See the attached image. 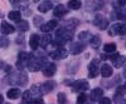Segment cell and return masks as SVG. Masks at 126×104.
Instances as JSON below:
<instances>
[{
    "label": "cell",
    "instance_id": "cell-4",
    "mask_svg": "<svg viewBox=\"0 0 126 104\" xmlns=\"http://www.w3.org/2000/svg\"><path fill=\"white\" fill-rule=\"evenodd\" d=\"M30 59H32V55L28 54V53H25V51H22V53H19L16 67H18L19 69H23L24 67L28 65V63H29V60H30Z\"/></svg>",
    "mask_w": 126,
    "mask_h": 104
},
{
    "label": "cell",
    "instance_id": "cell-10",
    "mask_svg": "<svg viewBox=\"0 0 126 104\" xmlns=\"http://www.w3.org/2000/svg\"><path fill=\"white\" fill-rule=\"evenodd\" d=\"M111 60H112L113 65L116 67V68H121V67L125 64L126 58L122 57V55H119V54H113V55L111 57Z\"/></svg>",
    "mask_w": 126,
    "mask_h": 104
},
{
    "label": "cell",
    "instance_id": "cell-27",
    "mask_svg": "<svg viewBox=\"0 0 126 104\" xmlns=\"http://www.w3.org/2000/svg\"><path fill=\"white\" fill-rule=\"evenodd\" d=\"M81 5H82V4H81L79 1H77V0H71V1H68V6H69L71 9H73V10L79 9Z\"/></svg>",
    "mask_w": 126,
    "mask_h": 104
},
{
    "label": "cell",
    "instance_id": "cell-16",
    "mask_svg": "<svg viewBox=\"0 0 126 104\" xmlns=\"http://www.w3.org/2000/svg\"><path fill=\"white\" fill-rule=\"evenodd\" d=\"M53 14H54V16L61 18V16H63V15H66V14H67V9H66V6H64V5L59 4V5H57V6L54 8Z\"/></svg>",
    "mask_w": 126,
    "mask_h": 104
},
{
    "label": "cell",
    "instance_id": "cell-31",
    "mask_svg": "<svg viewBox=\"0 0 126 104\" xmlns=\"http://www.w3.org/2000/svg\"><path fill=\"white\" fill-rule=\"evenodd\" d=\"M42 22H43V18L34 16V25H35V26H40V25H42Z\"/></svg>",
    "mask_w": 126,
    "mask_h": 104
},
{
    "label": "cell",
    "instance_id": "cell-30",
    "mask_svg": "<svg viewBox=\"0 0 126 104\" xmlns=\"http://www.w3.org/2000/svg\"><path fill=\"white\" fill-rule=\"evenodd\" d=\"M86 99H87L86 94H83V93H81V95H78V98H77V103H78V104H85Z\"/></svg>",
    "mask_w": 126,
    "mask_h": 104
},
{
    "label": "cell",
    "instance_id": "cell-14",
    "mask_svg": "<svg viewBox=\"0 0 126 104\" xmlns=\"http://www.w3.org/2000/svg\"><path fill=\"white\" fill-rule=\"evenodd\" d=\"M102 94H103V90H102V89H100V88H96V89H93V90L91 92V94H90V99H91L92 102L100 100V99H101V97H102Z\"/></svg>",
    "mask_w": 126,
    "mask_h": 104
},
{
    "label": "cell",
    "instance_id": "cell-12",
    "mask_svg": "<svg viewBox=\"0 0 126 104\" xmlns=\"http://www.w3.org/2000/svg\"><path fill=\"white\" fill-rule=\"evenodd\" d=\"M57 25H58V23L56 22V20H50V22H48L47 24L42 25V26H40V30H42L43 33H49L50 30H53Z\"/></svg>",
    "mask_w": 126,
    "mask_h": 104
},
{
    "label": "cell",
    "instance_id": "cell-7",
    "mask_svg": "<svg viewBox=\"0 0 126 104\" xmlns=\"http://www.w3.org/2000/svg\"><path fill=\"white\" fill-rule=\"evenodd\" d=\"M93 24L96 25L97 28H100V29H106L107 25H109V22H107V19L105 16L97 15L96 18H94V20H93Z\"/></svg>",
    "mask_w": 126,
    "mask_h": 104
},
{
    "label": "cell",
    "instance_id": "cell-33",
    "mask_svg": "<svg viewBox=\"0 0 126 104\" xmlns=\"http://www.w3.org/2000/svg\"><path fill=\"white\" fill-rule=\"evenodd\" d=\"M100 104H111V99L110 98H102V99H100Z\"/></svg>",
    "mask_w": 126,
    "mask_h": 104
},
{
    "label": "cell",
    "instance_id": "cell-35",
    "mask_svg": "<svg viewBox=\"0 0 126 104\" xmlns=\"http://www.w3.org/2000/svg\"><path fill=\"white\" fill-rule=\"evenodd\" d=\"M3 100H4V98H3L1 94H0V104H3Z\"/></svg>",
    "mask_w": 126,
    "mask_h": 104
},
{
    "label": "cell",
    "instance_id": "cell-15",
    "mask_svg": "<svg viewBox=\"0 0 126 104\" xmlns=\"http://www.w3.org/2000/svg\"><path fill=\"white\" fill-rule=\"evenodd\" d=\"M39 41H40L39 35L33 34V35L30 36V39H29V45H30V48L33 49V50H37L38 46H39Z\"/></svg>",
    "mask_w": 126,
    "mask_h": 104
},
{
    "label": "cell",
    "instance_id": "cell-8",
    "mask_svg": "<svg viewBox=\"0 0 126 104\" xmlns=\"http://www.w3.org/2000/svg\"><path fill=\"white\" fill-rule=\"evenodd\" d=\"M88 89V83L86 80H77L73 83V90L75 92H85Z\"/></svg>",
    "mask_w": 126,
    "mask_h": 104
},
{
    "label": "cell",
    "instance_id": "cell-6",
    "mask_svg": "<svg viewBox=\"0 0 126 104\" xmlns=\"http://www.w3.org/2000/svg\"><path fill=\"white\" fill-rule=\"evenodd\" d=\"M67 55H68V51L63 46L58 48L57 50H54V51H52V53H50V58H53V59H64Z\"/></svg>",
    "mask_w": 126,
    "mask_h": 104
},
{
    "label": "cell",
    "instance_id": "cell-37",
    "mask_svg": "<svg viewBox=\"0 0 126 104\" xmlns=\"http://www.w3.org/2000/svg\"><path fill=\"white\" fill-rule=\"evenodd\" d=\"M23 104H25V103H23Z\"/></svg>",
    "mask_w": 126,
    "mask_h": 104
},
{
    "label": "cell",
    "instance_id": "cell-36",
    "mask_svg": "<svg viewBox=\"0 0 126 104\" xmlns=\"http://www.w3.org/2000/svg\"><path fill=\"white\" fill-rule=\"evenodd\" d=\"M124 75H125V78H126V69H125V73H124Z\"/></svg>",
    "mask_w": 126,
    "mask_h": 104
},
{
    "label": "cell",
    "instance_id": "cell-3",
    "mask_svg": "<svg viewBox=\"0 0 126 104\" xmlns=\"http://www.w3.org/2000/svg\"><path fill=\"white\" fill-rule=\"evenodd\" d=\"M46 63L44 59H40V58H32L28 63V68L32 70V71H38L40 70V68H43Z\"/></svg>",
    "mask_w": 126,
    "mask_h": 104
},
{
    "label": "cell",
    "instance_id": "cell-28",
    "mask_svg": "<svg viewBox=\"0 0 126 104\" xmlns=\"http://www.w3.org/2000/svg\"><path fill=\"white\" fill-rule=\"evenodd\" d=\"M103 50L106 51V53H113L115 50H116V45H115L113 43H111V44H106L103 46Z\"/></svg>",
    "mask_w": 126,
    "mask_h": 104
},
{
    "label": "cell",
    "instance_id": "cell-13",
    "mask_svg": "<svg viewBox=\"0 0 126 104\" xmlns=\"http://www.w3.org/2000/svg\"><path fill=\"white\" fill-rule=\"evenodd\" d=\"M14 32H15V28H14L13 25H10V24L6 23V22H3V23H1V33H3L4 35L12 34V33H14Z\"/></svg>",
    "mask_w": 126,
    "mask_h": 104
},
{
    "label": "cell",
    "instance_id": "cell-11",
    "mask_svg": "<svg viewBox=\"0 0 126 104\" xmlns=\"http://www.w3.org/2000/svg\"><path fill=\"white\" fill-rule=\"evenodd\" d=\"M56 70H57V67H56L53 63H49V64H47V65L44 67L43 74H44L46 77H53V75L56 74Z\"/></svg>",
    "mask_w": 126,
    "mask_h": 104
},
{
    "label": "cell",
    "instance_id": "cell-23",
    "mask_svg": "<svg viewBox=\"0 0 126 104\" xmlns=\"http://www.w3.org/2000/svg\"><path fill=\"white\" fill-rule=\"evenodd\" d=\"M90 41H91V46L94 48V49H97V48L100 46V44H101V38H100L98 35H94V36L91 38Z\"/></svg>",
    "mask_w": 126,
    "mask_h": 104
},
{
    "label": "cell",
    "instance_id": "cell-25",
    "mask_svg": "<svg viewBox=\"0 0 126 104\" xmlns=\"http://www.w3.org/2000/svg\"><path fill=\"white\" fill-rule=\"evenodd\" d=\"M53 88H54V84L52 81H47V83H44V84L42 85V90H43V93H49Z\"/></svg>",
    "mask_w": 126,
    "mask_h": 104
},
{
    "label": "cell",
    "instance_id": "cell-9",
    "mask_svg": "<svg viewBox=\"0 0 126 104\" xmlns=\"http://www.w3.org/2000/svg\"><path fill=\"white\" fill-rule=\"evenodd\" d=\"M98 73H100V69L97 67V61L93 60L92 63L88 65V77L90 78H96L98 75Z\"/></svg>",
    "mask_w": 126,
    "mask_h": 104
},
{
    "label": "cell",
    "instance_id": "cell-19",
    "mask_svg": "<svg viewBox=\"0 0 126 104\" xmlns=\"http://www.w3.org/2000/svg\"><path fill=\"white\" fill-rule=\"evenodd\" d=\"M53 8V4H52V1H42L38 6V10L42 13H47L49 12V10Z\"/></svg>",
    "mask_w": 126,
    "mask_h": 104
},
{
    "label": "cell",
    "instance_id": "cell-32",
    "mask_svg": "<svg viewBox=\"0 0 126 104\" xmlns=\"http://www.w3.org/2000/svg\"><path fill=\"white\" fill-rule=\"evenodd\" d=\"M58 102L62 103V104L66 103V94H64V93H61V94H58Z\"/></svg>",
    "mask_w": 126,
    "mask_h": 104
},
{
    "label": "cell",
    "instance_id": "cell-2",
    "mask_svg": "<svg viewBox=\"0 0 126 104\" xmlns=\"http://www.w3.org/2000/svg\"><path fill=\"white\" fill-rule=\"evenodd\" d=\"M9 83L10 84H18V85H25L28 83V77L24 73H16V74H12L9 77Z\"/></svg>",
    "mask_w": 126,
    "mask_h": 104
},
{
    "label": "cell",
    "instance_id": "cell-26",
    "mask_svg": "<svg viewBox=\"0 0 126 104\" xmlns=\"http://www.w3.org/2000/svg\"><path fill=\"white\" fill-rule=\"evenodd\" d=\"M29 28L28 23L25 22V20H20V22L18 23V29H19V32H27Z\"/></svg>",
    "mask_w": 126,
    "mask_h": 104
},
{
    "label": "cell",
    "instance_id": "cell-34",
    "mask_svg": "<svg viewBox=\"0 0 126 104\" xmlns=\"http://www.w3.org/2000/svg\"><path fill=\"white\" fill-rule=\"evenodd\" d=\"M33 104H44V102H43V99L37 98V99H34V100H33Z\"/></svg>",
    "mask_w": 126,
    "mask_h": 104
},
{
    "label": "cell",
    "instance_id": "cell-21",
    "mask_svg": "<svg viewBox=\"0 0 126 104\" xmlns=\"http://www.w3.org/2000/svg\"><path fill=\"white\" fill-rule=\"evenodd\" d=\"M8 16H9L10 20L19 23V22H20V18H22V14H20V12H18V10H13V12H10V13L8 14Z\"/></svg>",
    "mask_w": 126,
    "mask_h": 104
},
{
    "label": "cell",
    "instance_id": "cell-20",
    "mask_svg": "<svg viewBox=\"0 0 126 104\" xmlns=\"http://www.w3.org/2000/svg\"><path fill=\"white\" fill-rule=\"evenodd\" d=\"M6 95H8L9 99H16V98L20 97V89H18V88H12L10 90H8Z\"/></svg>",
    "mask_w": 126,
    "mask_h": 104
},
{
    "label": "cell",
    "instance_id": "cell-18",
    "mask_svg": "<svg viewBox=\"0 0 126 104\" xmlns=\"http://www.w3.org/2000/svg\"><path fill=\"white\" fill-rule=\"evenodd\" d=\"M101 75L103 77V78H109V77H111L112 75V68H111V65H109V64H103L102 67H101Z\"/></svg>",
    "mask_w": 126,
    "mask_h": 104
},
{
    "label": "cell",
    "instance_id": "cell-24",
    "mask_svg": "<svg viewBox=\"0 0 126 104\" xmlns=\"http://www.w3.org/2000/svg\"><path fill=\"white\" fill-rule=\"evenodd\" d=\"M52 41V38H50V35H44V36H42L40 38V41H39V45L40 46H43V48H46L49 43Z\"/></svg>",
    "mask_w": 126,
    "mask_h": 104
},
{
    "label": "cell",
    "instance_id": "cell-29",
    "mask_svg": "<svg viewBox=\"0 0 126 104\" xmlns=\"http://www.w3.org/2000/svg\"><path fill=\"white\" fill-rule=\"evenodd\" d=\"M9 45V40L5 36H0V48H6Z\"/></svg>",
    "mask_w": 126,
    "mask_h": 104
},
{
    "label": "cell",
    "instance_id": "cell-22",
    "mask_svg": "<svg viewBox=\"0 0 126 104\" xmlns=\"http://www.w3.org/2000/svg\"><path fill=\"white\" fill-rule=\"evenodd\" d=\"M77 25H78V22H77L76 19H69L68 22H66V24H64V29H67V30H69V32H71V30L75 29Z\"/></svg>",
    "mask_w": 126,
    "mask_h": 104
},
{
    "label": "cell",
    "instance_id": "cell-17",
    "mask_svg": "<svg viewBox=\"0 0 126 104\" xmlns=\"http://www.w3.org/2000/svg\"><path fill=\"white\" fill-rule=\"evenodd\" d=\"M83 50H85V44H82V43H73L71 45V53L72 54H79Z\"/></svg>",
    "mask_w": 126,
    "mask_h": 104
},
{
    "label": "cell",
    "instance_id": "cell-5",
    "mask_svg": "<svg viewBox=\"0 0 126 104\" xmlns=\"http://www.w3.org/2000/svg\"><path fill=\"white\" fill-rule=\"evenodd\" d=\"M109 34H110V35H116V34H119V35H125V34H126V24L119 23V24L112 25L111 29H110V32H109Z\"/></svg>",
    "mask_w": 126,
    "mask_h": 104
},
{
    "label": "cell",
    "instance_id": "cell-1",
    "mask_svg": "<svg viewBox=\"0 0 126 104\" xmlns=\"http://www.w3.org/2000/svg\"><path fill=\"white\" fill-rule=\"evenodd\" d=\"M72 36H73L72 32H69V30H67V29H59V30H57V33H56L57 44L62 45V44L67 43V41H69L72 39Z\"/></svg>",
    "mask_w": 126,
    "mask_h": 104
}]
</instances>
